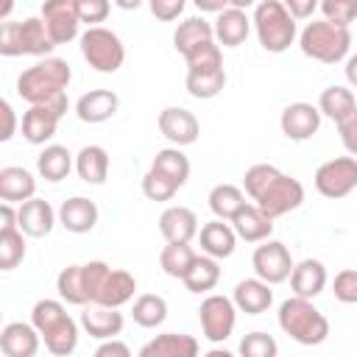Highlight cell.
Masks as SVG:
<instances>
[{
  "label": "cell",
  "instance_id": "4dcf8cb0",
  "mask_svg": "<svg viewBox=\"0 0 357 357\" xmlns=\"http://www.w3.org/2000/svg\"><path fill=\"white\" fill-rule=\"evenodd\" d=\"M134 290H137V279L128 271H123V268H112L106 282H103V287H100V293H98L95 304L120 310L123 304H128L134 298Z\"/></svg>",
  "mask_w": 357,
  "mask_h": 357
},
{
  "label": "cell",
  "instance_id": "8fae6325",
  "mask_svg": "<svg viewBox=\"0 0 357 357\" xmlns=\"http://www.w3.org/2000/svg\"><path fill=\"white\" fill-rule=\"evenodd\" d=\"M251 265H254V273L257 279H262L265 284H282L290 279L296 262L287 251L284 243L279 240H265L262 245L254 248V257H251Z\"/></svg>",
  "mask_w": 357,
  "mask_h": 357
},
{
  "label": "cell",
  "instance_id": "44dd1931",
  "mask_svg": "<svg viewBox=\"0 0 357 357\" xmlns=\"http://www.w3.org/2000/svg\"><path fill=\"white\" fill-rule=\"evenodd\" d=\"M59 223L67 231H73V234L92 231L95 223H98V206H95V201H89L84 195H73V198L61 201V206H59Z\"/></svg>",
  "mask_w": 357,
  "mask_h": 357
},
{
  "label": "cell",
  "instance_id": "7dc6e473",
  "mask_svg": "<svg viewBox=\"0 0 357 357\" xmlns=\"http://www.w3.org/2000/svg\"><path fill=\"white\" fill-rule=\"evenodd\" d=\"M75 6H78V20L86 22L89 28H98V22H103L112 11L106 0H75Z\"/></svg>",
  "mask_w": 357,
  "mask_h": 357
},
{
  "label": "cell",
  "instance_id": "816d5d0a",
  "mask_svg": "<svg viewBox=\"0 0 357 357\" xmlns=\"http://www.w3.org/2000/svg\"><path fill=\"white\" fill-rule=\"evenodd\" d=\"M318 6H321V3H315V0H287V3H284V8L290 11V17H293L296 22L312 17Z\"/></svg>",
  "mask_w": 357,
  "mask_h": 357
},
{
  "label": "cell",
  "instance_id": "d6a6232c",
  "mask_svg": "<svg viewBox=\"0 0 357 357\" xmlns=\"http://www.w3.org/2000/svg\"><path fill=\"white\" fill-rule=\"evenodd\" d=\"M73 153L64 145H45L42 153L36 156V170L45 181H61L73 170Z\"/></svg>",
  "mask_w": 357,
  "mask_h": 357
},
{
  "label": "cell",
  "instance_id": "d6986e66",
  "mask_svg": "<svg viewBox=\"0 0 357 357\" xmlns=\"http://www.w3.org/2000/svg\"><path fill=\"white\" fill-rule=\"evenodd\" d=\"M159 231L167 243H190L198 229V215L190 206H167L159 215Z\"/></svg>",
  "mask_w": 357,
  "mask_h": 357
},
{
  "label": "cell",
  "instance_id": "f6af8a7d",
  "mask_svg": "<svg viewBox=\"0 0 357 357\" xmlns=\"http://www.w3.org/2000/svg\"><path fill=\"white\" fill-rule=\"evenodd\" d=\"M318 8L326 22L340 25V28H349L357 20V0H324Z\"/></svg>",
  "mask_w": 357,
  "mask_h": 357
},
{
  "label": "cell",
  "instance_id": "ffe728a7",
  "mask_svg": "<svg viewBox=\"0 0 357 357\" xmlns=\"http://www.w3.org/2000/svg\"><path fill=\"white\" fill-rule=\"evenodd\" d=\"M137 357H198V340L187 332H162L148 340Z\"/></svg>",
  "mask_w": 357,
  "mask_h": 357
},
{
  "label": "cell",
  "instance_id": "bcb514c9",
  "mask_svg": "<svg viewBox=\"0 0 357 357\" xmlns=\"http://www.w3.org/2000/svg\"><path fill=\"white\" fill-rule=\"evenodd\" d=\"M332 293H335V298L340 304H357V271L354 268H343L340 273H335Z\"/></svg>",
  "mask_w": 357,
  "mask_h": 357
},
{
  "label": "cell",
  "instance_id": "ab89813d",
  "mask_svg": "<svg viewBox=\"0 0 357 357\" xmlns=\"http://www.w3.org/2000/svg\"><path fill=\"white\" fill-rule=\"evenodd\" d=\"M56 290L61 296V301L75 304V307H89L86 293H84V279H81V265H67L61 268V273L56 276Z\"/></svg>",
  "mask_w": 357,
  "mask_h": 357
},
{
  "label": "cell",
  "instance_id": "e0dca14e",
  "mask_svg": "<svg viewBox=\"0 0 357 357\" xmlns=\"http://www.w3.org/2000/svg\"><path fill=\"white\" fill-rule=\"evenodd\" d=\"M120 98L112 89H89L75 100V114L81 123H106L117 114Z\"/></svg>",
  "mask_w": 357,
  "mask_h": 357
},
{
  "label": "cell",
  "instance_id": "db71d44e",
  "mask_svg": "<svg viewBox=\"0 0 357 357\" xmlns=\"http://www.w3.org/2000/svg\"><path fill=\"white\" fill-rule=\"evenodd\" d=\"M20 229V212L14 209V204H3L0 206V231H17Z\"/></svg>",
  "mask_w": 357,
  "mask_h": 357
},
{
  "label": "cell",
  "instance_id": "f1b7e54d",
  "mask_svg": "<svg viewBox=\"0 0 357 357\" xmlns=\"http://www.w3.org/2000/svg\"><path fill=\"white\" fill-rule=\"evenodd\" d=\"M215 39V25L204 17H187L178 22L176 33H173V47L181 53V56H190L195 47L206 45Z\"/></svg>",
  "mask_w": 357,
  "mask_h": 357
},
{
  "label": "cell",
  "instance_id": "484cf974",
  "mask_svg": "<svg viewBox=\"0 0 357 357\" xmlns=\"http://www.w3.org/2000/svg\"><path fill=\"white\" fill-rule=\"evenodd\" d=\"M290 287H293V296L298 298H315L324 293L326 287V268L321 259H301L296 262L293 273H290Z\"/></svg>",
  "mask_w": 357,
  "mask_h": 357
},
{
  "label": "cell",
  "instance_id": "c3c4849f",
  "mask_svg": "<svg viewBox=\"0 0 357 357\" xmlns=\"http://www.w3.org/2000/svg\"><path fill=\"white\" fill-rule=\"evenodd\" d=\"M337 134H340V142L349 151V156L357 159V109L343 123H337Z\"/></svg>",
  "mask_w": 357,
  "mask_h": 357
},
{
  "label": "cell",
  "instance_id": "d4e9b609",
  "mask_svg": "<svg viewBox=\"0 0 357 357\" xmlns=\"http://www.w3.org/2000/svg\"><path fill=\"white\" fill-rule=\"evenodd\" d=\"M198 240H201V251L212 259H226L234 254V245H237V234L231 229V223H223V220H209L201 226L198 231Z\"/></svg>",
  "mask_w": 357,
  "mask_h": 357
},
{
  "label": "cell",
  "instance_id": "30bf717a",
  "mask_svg": "<svg viewBox=\"0 0 357 357\" xmlns=\"http://www.w3.org/2000/svg\"><path fill=\"white\" fill-rule=\"evenodd\" d=\"M312 181L324 198H332V201L346 198L351 190H357V159L354 156L329 159L315 170Z\"/></svg>",
  "mask_w": 357,
  "mask_h": 357
},
{
  "label": "cell",
  "instance_id": "7c38bea8",
  "mask_svg": "<svg viewBox=\"0 0 357 357\" xmlns=\"http://www.w3.org/2000/svg\"><path fill=\"white\" fill-rule=\"evenodd\" d=\"M39 17L45 20V28H47L53 45H67V42H73L78 36L81 20H78L75 0H47L42 6Z\"/></svg>",
  "mask_w": 357,
  "mask_h": 357
},
{
  "label": "cell",
  "instance_id": "cb8c5ba5",
  "mask_svg": "<svg viewBox=\"0 0 357 357\" xmlns=\"http://www.w3.org/2000/svg\"><path fill=\"white\" fill-rule=\"evenodd\" d=\"M231 301L245 315H262L273 304V290L262 279H243V282H237V287L231 293Z\"/></svg>",
  "mask_w": 357,
  "mask_h": 357
},
{
  "label": "cell",
  "instance_id": "f5cc1de1",
  "mask_svg": "<svg viewBox=\"0 0 357 357\" xmlns=\"http://www.w3.org/2000/svg\"><path fill=\"white\" fill-rule=\"evenodd\" d=\"M92 357H131V349L123 343V340H103L98 349H95V354Z\"/></svg>",
  "mask_w": 357,
  "mask_h": 357
},
{
  "label": "cell",
  "instance_id": "d590c367",
  "mask_svg": "<svg viewBox=\"0 0 357 357\" xmlns=\"http://www.w3.org/2000/svg\"><path fill=\"white\" fill-rule=\"evenodd\" d=\"M181 282H184V287L190 293H209L220 282V265H218V259H212L206 254L204 257H195L192 268L187 271V276Z\"/></svg>",
  "mask_w": 357,
  "mask_h": 357
},
{
  "label": "cell",
  "instance_id": "1f68e13d",
  "mask_svg": "<svg viewBox=\"0 0 357 357\" xmlns=\"http://www.w3.org/2000/svg\"><path fill=\"white\" fill-rule=\"evenodd\" d=\"M354 109H357L354 92H351L349 86H340V84L326 86V89L321 92V98H318V112H321V117L335 120V126L343 123Z\"/></svg>",
  "mask_w": 357,
  "mask_h": 357
},
{
  "label": "cell",
  "instance_id": "681fc988",
  "mask_svg": "<svg viewBox=\"0 0 357 357\" xmlns=\"http://www.w3.org/2000/svg\"><path fill=\"white\" fill-rule=\"evenodd\" d=\"M181 11H184V0H151V14L162 22L178 20Z\"/></svg>",
  "mask_w": 357,
  "mask_h": 357
},
{
  "label": "cell",
  "instance_id": "9f6ffc18",
  "mask_svg": "<svg viewBox=\"0 0 357 357\" xmlns=\"http://www.w3.org/2000/svg\"><path fill=\"white\" fill-rule=\"evenodd\" d=\"M343 70H346V81H349V84L357 89V53L346 59V67H343Z\"/></svg>",
  "mask_w": 357,
  "mask_h": 357
},
{
  "label": "cell",
  "instance_id": "74e56055",
  "mask_svg": "<svg viewBox=\"0 0 357 357\" xmlns=\"http://www.w3.org/2000/svg\"><path fill=\"white\" fill-rule=\"evenodd\" d=\"M195 257H198V254L190 248V243H167V245L162 248V254H159V265H162V271H165L167 276L184 279L187 271L192 268Z\"/></svg>",
  "mask_w": 357,
  "mask_h": 357
},
{
  "label": "cell",
  "instance_id": "8992f818",
  "mask_svg": "<svg viewBox=\"0 0 357 357\" xmlns=\"http://www.w3.org/2000/svg\"><path fill=\"white\" fill-rule=\"evenodd\" d=\"M53 39L45 28L42 17L6 20L0 25V56H39L47 59L53 50Z\"/></svg>",
  "mask_w": 357,
  "mask_h": 357
},
{
  "label": "cell",
  "instance_id": "4316f807",
  "mask_svg": "<svg viewBox=\"0 0 357 357\" xmlns=\"http://www.w3.org/2000/svg\"><path fill=\"white\" fill-rule=\"evenodd\" d=\"M248 31H251V20L240 8L229 6L215 17V42L223 47H240L248 39Z\"/></svg>",
  "mask_w": 357,
  "mask_h": 357
},
{
  "label": "cell",
  "instance_id": "3957f363",
  "mask_svg": "<svg viewBox=\"0 0 357 357\" xmlns=\"http://www.w3.org/2000/svg\"><path fill=\"white\" fill-rule=\"evenodd\" d=\"M31 324L45 340V349L53 357H70L78 349V324L70 318L61 301L42 298L31 310Z\"/></svg>",
  "mask_w": 357,
  "mask_h": 357
},
{
  "label": "cell",
  "instance_id": "52a82bcc",
  "mask_svg": "<svg viewBox=\"0 0 357 357\" xmlns=\"http://www.w3.org/2000/svg\"><path fill=\"white\" fill-rule=\"evenodd\" d=\"M254 28H257V39L268 53H284L296 36V20L290 17V11L284 8V3L279 0H262L254 6Z\"/></svg>",
  "mask_w": 357,
  "mask_h": 357
},
{
  "label": "cell",
  "instance_id": "9a60e30c",
  "mask_svg": "<svg viewBox=\"0 0 357 357\" xmlns=\"http://www.w3.org/2000/svg\"><path fill=\"white\" fill-rule=\"evenodd\" d=\"M123 312L114 310V307H103V304H89L84 307L81 312V326L89 337H98V340H114L120 332H123Z\"/></svg>",
  "mask_w": 357,
  "mask_h": 357
},
{
  "label": "cell",
  "instance_id": "ee69618b",
  "mask_svg": "<svg viewBox=\"0 0 357 357\" xmlns=\"http://www.w3.org/2000/svg\"><path fill=\"white\" fill-rule=\"evenodd\" d=\"M176 192H178V184H173L167 176H162L156 170H148L142 176V195L148 201H159L162 204V201H170Z\"/></svg>",
  "mask_w": 357,
  "mask_h": 357
},
{
  "label": "cell",
  "instance_id": "83f0119b",
  "mask_svg": "<svg viewBox=\"0 0 357 357\" xmlns=\"http://www.w3.org/2000/svg\"><path fill=\"white\" fill-rule=\"evenodd\" d=\"M59 120H61V114H56L53 109H47V106H31L22 114V137L31 145H45V142H50L56 137Z\"/></svg>",
  "mask_w": 357,
  "mask_h": 357
},
{
  "label": "cell",
  "instance_id": "60d3db41",
  "mask_svg": "<svg viewBox=\"0 0 357 357\" xmlns=\"http://www.w3.org/2000/svg\"><path fill=\"white\" fill-rule=\"evenodd\" d=\"M184 61H187L190 73H215V70H223V50L212 39V42L195 47L190 56H184Z\"/></svg>",
  "mask_w": 357,
  "mask_h": 357
},
{
  "label": "cell",
  "instance_id": "4fadbf2b",
  "mask_svg": "<svg viewBox=\"0 0 357 357\" xmlns=\"http://www.w3.org/2000/svg\"><path fill=\"white\" fill-rule=\"evenodd\" d=\"M159 131L167 142H173V148H184V145H192L201 134V123L198 117L190 112V109H181V106H167L159 112Z\"/></svg>",
  "mask_w": 357,
  "mask_h": 357
},
{
  "label": "cell",
  "instance_id": "f907efd6",
  "mask_svg": "<svg viewBox=\"0 0 357 357\" xmlns=\"http://www.w3.org/2000/svg\"><path fill=\"white\" fill-rule=\"evenodd\" d=\"M0 117H3V128H0V142H8L17 131V114L11 109L8 100H0Z\"/></svg>",
  "mask_w": 357,
  "mask_h": 357
},
{
  "label": "cell",
  "instance_id": "8d00e7d4",
  "mask_svg": "<svg viewBox=\"0 0 357 357\" xmlns=\"http://www.w3.org/2000/svg\"><path fill=\"white\" fill-rule=\"evenodd\" d=\"M131 318H134V324H139L145 329H156L167 318V301L156 293H142L131 304Z\"/></svg>",
  "mask_w": 357,
  "mask_h": 357
},
{
  "label": "cell",
  "instance_id": "9c48e42d",
  "mask_svg": "<svg viewBox=\"0 0 357 357\" xmlns=\"http://www.w3.org/2000/svg\"><path fill=\"white\" fill-rule=\"evenodd\" d=\"M198 321H201V332L206 340L212 343H223L231 332H234V324H237V307L229 296H220V293H212L201 301L198 307Z\"/></svg>",
  "mask_w": 357,
  "mask_h": 357
},
{
  "label": "cell",
  "instance_id": "ac0fdd59",
  "mask_svg": "<svg viewBox=\"0 0 357 357\" xmlns=\"http://www.w3.org/2000/svg\"><path fill=\"white\" fill-rule=\"evenodd\" d=\"M17 212H20V231L28 237H47L59 220V212H53V206L45 198H31L20 204Z\"/></svg>",
  "mask_w": 357,
  "mask_h": 357
},
{
  "label": "cell",
  "instance_id": "f35d334b",
  "mask_svg": "<svg viewBox=\"0 0 357 357\" xmlns=\"http://www.w3.org/2000/svg\"><path fill=\"white\" fill-rule=\"evenodd\" d=\"M184 86L192 98L198 100H209V98H218L226 86V70H215V73H190L187 70V78H184Z\"/></svg>",
  "mask_w": 357,
  "mask_h": 357
},
{
  "label": "cell",
  "instance_id": "2e32d148",
  "mask_svg": "<svg viewBox=\"0 0 357 357\" xmlns=\"http://www.w3.org/2000/svg\"><path fill=\"white\" fill-rule=\"evenodd\" d=\"M42 335L36 332L33 324L25 321H11L0 332V349L6 357H36Z\"/></svg>",
  "mask_w": 357,
  "mask_h": 357
},
{
  "label": "cell",
  "instance_id": "f546056e",
  "mask_svg": "<svg viewBox=\"0 0 357 357\" xmlns=\"http://www.w3.org/2000/svg\"><path fill=\"white\" fill-rule=\"evenodd\" d=\"M75 173L81 176V181L100 187L109 178V153L103 145H84L75 153Z\"/></svg>",
  "mask_w": 357,
  "mask_h": 357
},
{
  "label": "cell",
  "instance_id": "7a4b0ae2",
  "mask_svg": "<svg viewBox=\"0 0 357 357\" xmlns=\"http://www.w3.org/2000/svg\"><path fill=\"white\" fill-rule=\"evenodd\" d=\"M73 81V70L64 59L47 56L31 64L28 70L20 73L17 78V95L31 103V106H47L56 114H67L70 100H67V86Z\"/></svg>",
  "mask_w": 357,
  "mask_h": 357
},
{
  "label": "cell",
  "instance_id": "603a6c76",
  "mask_svg": "<svg viewBox=\"0 0 357 357\" xmlns=\"http://www.w3.org/2000/svg\"><path fill=\"white\" fill-rule=\"evenodd\" d=\"M36 192V178L31 170L20 167V165H8L0 167V198L3 204H25Z\"/></svg>",
  "mask_w": 357,
  "mask_h": 357
},
{
  "label": "cell",
  "instance_id": "6f0895ef",
  "mask_svg": "<svg viewBox=\"0 0 357 357\" xmlns=\"http://www.w3.org/2000/svg\"><path fill=\"white\" fill-rule=\"evenodd\" d=\"M204 357H234V354H231L229 349H209Z\"/></svg>",
  "mask_w": 357,
  "mask_h": 357
},
{
  "label": "cell",
  "instance_id": "7402d4cb",
  "mask_svg": "<svg viewBox=\"0 0 357 357\" xmlns=\"http://www.w3.org/2000/svg\"><path fill=\"white\" fill-rule=\"evenodd\" d=\"M231 229H234L237 240H245V243H265V240H271L273 220H271L257 204H245V206L231 218Z\"/></svg>",
  "mask_w": 357,
  "mask_h": 357
},
{
  "label": "cell",
  "instance_id": "5b68a950",
  "mask_svg": "<svg viewBox=\"0 0 357 357\" xmlns=\"http://www.w3.org/2000/svg\"><path fill=\"white\" fill-rule=\"evenodd\" d=\"M298 47L307 59L321 61V64H337L349 56L351 47V31L321 20H312L304 25V31L298 33Z\"/></svg>",
  "mask_w": 357,
  "mask_h": 357
},
{
  "label": "cell",
  "instance_id": "5bb4252c",
  "mask_svg": "<svg viewBox=\"0 0 357 357\" xmlns=\"http://www.w3.org/2000/svg\"><path fill=\"white\" fill-rule=\"evenodd\" d=\"M279 126H282V134L287 139L304 142V139H310V137L318 134V128H321V112H318V106L298 100V103H290V106L282 109Z\"/></svg>",
  "mask_w": 357,
  "mask_h": 357
},
{
  "label": "cell",
  "instance_id": "e575fe53",
  "mask_svg": "<svg viewBox=\"0 0 357 357\" xmlns=\"http://www.w3.org/2000/svg\"><path fill=\"white\" fill-rule=\"evenodd\" d=\"M151 170L167 176L178 187H184L187 178H190V159L181 153V148H162V151H156V156L151 162Z\"/></svg>",
  "mask_w": 357,
  "mask_h": 357
},
{
  "label": "cell",
  "instance_id": "7bdbcfd3",
  "mask_svg": "<svg viewBox=\"0 0 357 357\" xmlns=\"http://www.w3.org/2000/svg\"><path fill=\"white\" fill-rule=\"evenodd\" d=\"M240 357H279V343L268 332H248L240 340Z\"/></svg>",
  "mask_w": 357,
  "mask_h": 357
},
{
  "label": "cell",
  "instance_id": "ba28073f",
  "mask_svg": "<svg viewBox=\"0 0 357 357\" xmlns=\"http://www.w3.org/2000/svg\"><path fill=\"white\" fill-rule=\"evenodd\" d=\"M81 56L98 73H117L126 61V47L114 31L98 25L81 33Z\"/></svg>",
  "mask_w": 357,
  "mask_h": 357
},
{
  "label": "cell",
  "instance_id": "6da1fadb",
  "mask_svg": "<svg viewBox=\"0 0 357 357\" xmlns=\"http://www.w3.org/2000/svg\"><path fill=\"white\" fill-rule=\"evenodd\" d=\"M243 190L271 220H276V218H282V215H287V212H293V209H298L304 204L301 181L287 176V173H282L273 165H265V162L251 165L245 170Z\"/></svg>",
  "mask_w": 357,
  "mask_h": 357
},
{
  "label": "cell",
  "instance_id": "277c9868",
  "mask_svg": "<svg viewBox=\"0 0 357 357\" xmlns=\"http://www.w3.org/2000/svg\"><path fill=\"white\" fill-rule=\"evenodd\" d=\"M279 326L282 332L301 343V346H321L329 337V321L326 315L310 301V298H287L279 307Z\"/></svg>",
  "mask_w": 357,
  "mask_h": 357
},
{
  "label": "cell",
  "instance_id": "11a10c76",
  "mask_svg": "<svg viewBox=\"0 0 357 357\" xmlns=\"http://www.w3.org/2000/svg\"><path fill=\"white\" fill-rule=\"evenodd\" d=\"M195 6H198V11H215V14H220V11L229 8V0H195Z\"/></svg>",
  "mask_w": 357,
  "mask_h": 357
},
{
  "label": "cell",
  "instance_id": "836d02e7",
  "mask_svg": "<svg viewBox=\"0 0 357 357\" xmlns=\"http://www.w3.org/2000/svg\"><path fill=\"white\" fill-rule=\"evenodd\" d=\"M245 204V192L234 184H215L209 192V209L218 220H231Z\"/></svg>",
  "mask_w": 357,
  "mask_h": 357
},
{
  "label": "cell",
  "instance_id": "b9f144b4",
  "mask_svg": "<svg viewBox=\"0 0 357 357\" xmlns=\"http://www.w3.org/2000/svg\"><path fill=\"white\" fill-rule=\"evenodd\" d=\"M25 259V234L17 231H0V268L14 271Z\"/></svg>",
  "mask_w": 357,
  "mask_h": 357
}]
</instances>
